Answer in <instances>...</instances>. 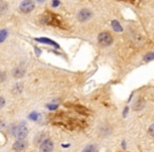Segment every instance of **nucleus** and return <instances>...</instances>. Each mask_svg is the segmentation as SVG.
I'll return each mask as SVG.
<instances>
[{
  "label": "nucleus",
  "mask_w": 154,
  "mask_h": 152,
  "mask_svg": "<svg viewBox=\"0 0 154 152\" xmlns=\"http://www.w3.org/2000/svg\"><path fill=\"white\" fill-rule=\"evenodd\" d=\"M51 122L53 125L61 128H66L69 130H76V129L84 128L86 126V122L82 118L74 116L70 112H59L52 116Z\"/></svg>",
  "instance_id": "obj_1"
},
{
  "label": "nucleus",
  "mask_w": 154,
  "mask_h": 152,
  "mask_svg": "<svg viewBox=\"0 0 154 152\" xmlns=\"http://www.w3.org/2000/svg\"><path fill=\"white\" fill-rule=\"evenodd\" d=\"M12 133L17 139H24L29 134V129L26 127V125L21 123V124H18L14 127L13 130H12Z\"/></svg>",
  "instance_id": "obj_2"
},
{
  "label": "nucleus",
  "mask_w": 154,
  "mask_h": 152,
  "mask_svg": "<svg viewBox=\"0 0 154 152\" xmlns=\"http://www.w3.org/2000/svg\"><path fill=\"white\" fill-rule=\"evenodd\" d=\"M43 19V22L47 24H51V26H61L62 23L60 21L59 17L54 14H50V13H45L43 16H41Z\"/></svg>",
  "instance_id": "obj_3"
},
{
  "label": "nucleus",
  "mask_w": 154,
  "mask_h": 152,
  "mask_svg": "<svg viewBox=\"0 0 154 152\" xmlns=\"http://www.w3.org/2000/svg\"><path fill=\"white\" fill-rule=\"evenodd\" d=\"M113 41V38H112L111 34L108 32H103V33H100L98 35V42L100 45L103 47H108L110 45Z\"/></svg>",
  "instance_id": "obj_4"
},
{
  "label": "nucleus",
  "mask_w": 154,
  "mask_h": 152,
  "mask_svg": "<svg viewBox=\"0 0 154 152\" xmlns=\"http://www.w3.org/2000/svg\"><path fill=\"white\" fill-rule=\"evenodd\" d=\"M39 148H40L41 152H52L54 148V144H53V141L49 138L43 139L40 143V147Z\"/></svg>",
  "instance_id": "obj_5"
},
{
  "label": "nucleus",
  "mask_w": 154,
  "mask_h": 152,
  "mask_svg": "<svg viewBox=\"0 0 154 152\" xmlns=\"http://www.w3.org/2000/svg\"><path fill=\"white\" fill-rule=\"evenodd\" d=\"M98 134L99 136L107 137L112 134V127L108 124H103L98 127Z\"/></svg>",
  "instance_id": "obj_6"
},
{
  "label": "nucleus",
  "mask_w": 154,
  "mask_h": 152,
  "mask_svg": "<svg viewBox=\"0 0 154 152\" xmlns=\"http://www.w3.org/2000/svg\"><path fill=\"white\" fill-rule=\"evenodd\" d=\"M34 7H35V5L32 0H24L23 2L20 5V10H21V12H23V13H30L31 11L34 10Z\"/></svg>",
  "instance_id": "obj_7"
},
{
  "label": "nucleus",
  "mask_w": 154,
  "mask_h": 152,
  "mask_svg": "<svg viewBox=\"0 0 154 152\" xmlns=\"http://www.w3.org/2000/svg\"><path fill=\"white\" fill-rule=\"evenodd\" d=\"M91 17H92V13H91V11L88 9H82L79 13L77 14V18H78L79 21H87V20H89Z\"/></svg>",
  "instance_id": "obj_8"
},
{
  "label": "nucleus",
  "mask_w": 154,
  "mask_h": 152,
  "mask_svg": "<svg viewBox=\"0 0 154 152\" xmlns=\"http://www.w3.org/2000/svg\"><path fill=\"white\" fill-rule=\"evenodd\" d=\"M26 147H28V144H26V141H24L23 139H17V141L13 144V149L15 150V151H23Z\"/></svg>",
  "instance_id": "obj_9"
},
{
  "label": "nucleus",
  "mask_w": 154,
  "mask_h": 152,
  "mask_svg": "<svg viewBox=\"0 0 154 152\" xmlns=\"http://www.w3.org/2000/svg\"><path fill=\"white\" fill-rule=\"evenodd\" d=\"M24 74H26V69L22 67H18L13 71V76L15 78H21Z\"/></svg>",
  "instance_id": "obj_10"
},
{
  "label": "nucleus",
  "mask_w": 154,
  "mask_h": 152,
  "mask_svg": "<svg viewBox=\"0 0 154 152\" xmlns=\"http://www.w3.org/2000/svg\"><path fill=\"white\" fill-rule=\"evenodd\" d=\"M97 147L94 144H90V145L86 146V147L82 149V152H96Z\"/></svg>",
  "instance_id": "obj_11"
},
{
  "label": "nucleus",
  "mask_w": 154,
  "mask_h": 152,
  "mask_svg": "<svg viewBox=\"0 0 154 152\" xmlns=\"http://www.w3.org/2000/svg\"><path fill=\"white\" fill-rule=\"evenodd\" d=\"M143 105H145V101H143L141 98H139V99H137L136 103L133 105V108H134L135 110H137V111H138V110H140L141 108L143 107Z\"/></svg>",
  "instance_id": "obj_12"
},
{
  "label": "nucleus",
  "mask_w": 154,
  "mask_h": 152,
  "mask_svg": "<svg viewBox=\"0 0 154 152\" xmlns=\"http://www.w3.org/2000/svg\"><path fill=\"white\" fill-rule=\"evenodd\" d=\"M113 28L115 31H122V26L117 21H113Z\"/></svg>",
  "instance_id": "obj_13"
},
{
  "label": "nucleus",
  "mask_w": 154,
  "mask_h": 152,
  "mask_svg": "<svg viewBox=\"0 0 154 152\" xmlns=\"http://www.w3.org/2000/svg\"><path fill=\"white\" fill-rule=\"evenodd\" d=\"M151 59H154V53L148 54V55L145 57V60H147V61H149V60H151Z\"/></svg>",
  "instance_id": "obj_14"
},
{
  "label": "nucleus",
  "mask_w": 154,
  "mask_h": 152,
  "mask_svg": "<svg viewBox=\"0 0 154 152\" xmlns=\"http://www.w3.org/2000/svg\"><path fill=\"white\" fill-rule=\"evenodd\" d=\"M5 9H7V5H5V2H1V14H3L5 13Z\"/></svg>",
  "instance_id": "obj_15"
},
{
  "label": "nucleus",
  "mask_w": 154,
  "mask_h": 152,
  "mask_svg": "<svg viewBox=\"0 0 154 152\" xmlns=\"http://www.w3.org/2000/svg\"><path fill=\"white\" fill-rule=\"evenodd\" d=\"M5 36H7V31H5V30H3L2 32H1V41H3V40H5Z\"/></svg>",
  "instance_id": "obj_16"
},
{
  "label": "nucleus",
  "mask_w": 154,
  "mask_h": 152,
  "mask_svg": "<svg viewBox=\"0 0 154 152\" xmlns=\"http://www.w3.org/2000/svg\"><path fill=\"white\" fill-rule=\"evenodd\" d=\"M150 132H151V133H152V134H153V135H154V126H153V127H152V128H151V129H150Z\"/></svg>",
  "instance_id": "obj_17"
},
{
  "label": "nucleus",
  "mask_w": 154,
  "mask_h": 152,
  "mask_svg": "<svg viewBox=\"0 0 154 152\" xmlns=\"http://www.w3.org/2000/svg\"><path fill=\"white\" fill-rule=\"evenodd\" d=\"M38 1H39V2H41V1H42V2H43V1H45V0H38Z\"/></svg>",
  "instance_id": "obj_18"
}]
</instances>
